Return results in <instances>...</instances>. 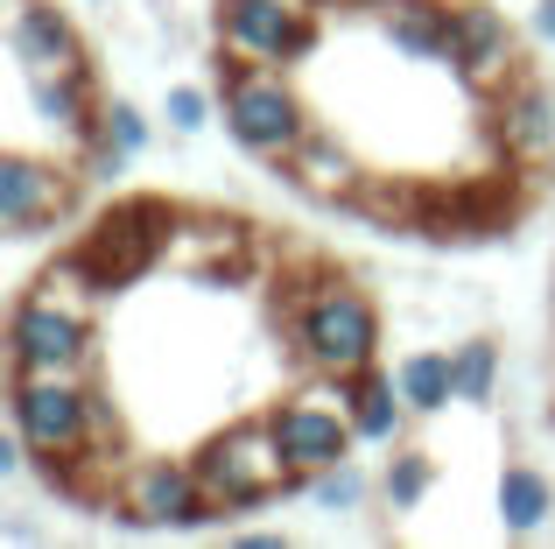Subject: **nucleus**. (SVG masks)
<instances>
[{"label": "nucleus", "mask_w": 555, "mask_h": 549, "mask_svg": "<svg viewBox=\"0 0 555 549\" xmlns=\"http://www.w3.org/2000/svg\"><path fill=\"white\" fill-rule=\"evenodd\" d=\"M78 282H92V268L70 261L42 274L36 296H22L8 310V373H85L92 367V317L70 296Z\"/></svg>", "instance_id": "nucleus-1"}, {"label": "nucleus", "mask_w": 555, "mask_h": 549, "mask_svg": "<svg viewBox=\"0 0 555 549\" xmlns=\"http://www.w3.org/2000/svg\"><path fill=\"white\" fill-rule=\"evenodd\" d=\"M8 423L28 437L36 465L99 458V387H85L78 373H8Z\"/></svg>", "instance_id": "nucleus-2"}, {"label": "nucleus", "mask_w": 555, "mask_h": 549, "mask_svg": "<svg viewBox=\"0 0 555 549\" xmlns=\"http://www.w3.org/2000/svg\"><path fill=\"white\" fill-rule=\"evenodd\" d=\"M288 339H296L302 367L345 381V373H359V367L379 359V310L345 282H317L310 296L296 303V317H288Z\"/></svg>", "instance_id": "nucleus-3"}, {"label": "nucleus", "mask_w": 555, "mask_h": 549, "mask_svg": "<svg viewBox=\"0 0 555 549\" xmlns=\"http://www.w3.org/2000/svg\"><path fill=\"white\" fill-rule=\"evenodd\" d=\"M197 472H204V486H211V500H218L225 514L268 508V500H282L288 486H296V465L282 458L268 416H254V423H225V430H218V437L197 451Z\"/></svg>", "instance_id": "nucleus-4"}, {"label": "nucleus", "mask_w": 555, "mask_h": 549, "mask_svg": "<svg viewBox=\"0 0 555 549\" xmlns=\"http://www.w3.org/2000/svg\"><path fill=\"white\" fill-rule=\"evenodd\" d=\"M225 135L260 163H288L310 141V113L282 78V64H240L225 78Z\"/></svg>", "instance_id": "nucleus-5"}, {"label": "nucleus", "mask_w": 555, "mask_h": 549, "mask_svg": "<svg viewBox=\"0 0 555 549\" xmlns=\"http://www.w3.org/2000/svg\"><path fill=\"white\" fill-rule=\"evenodd\" d=\"M218 514L225 508L211 500L197 458L190 465H177V458H141L120 480V522H134V528H204Z\"/></svg>", "instance_id": "nucleus-6"}, {"label": "nucleus", "mask_w": 555, "mask_h": 549, "mask_svg": "<svg viewBox=\"0 0 555 549\" xmlns=\"http://www.w3.org/2000/svg\"><path fill=\"white\" fill-rule=\"evenodd\" d=\"M218 42L240 64H302L317 50V8H302V0H218Z\"/></svg>", "instance_id": "nucleus-7"}, {"label": "nucleus", "mask_w": 555, "mask_h": 549, "mask_svg": "<svg viewBox=\"0 0 555 549\" xmlns=\"http://www.w3.org/2000/svg\"><path fill=\"white\" fill-rule=\"evenodd\" d=\"M268 430H274V444H282V458L296 465V480H317L324 465H345L352 444H359V430H352V416H345L338 387H331V395H288V401H274Z\"/></svg>", "instance_id": "nucleus-8"}, {"label": "nucleus", "mask_w": 555, "mask_h": 549, "mask_svg": "<svg viewBox=\"0 0 555 549\" xmlns=\"http://www.w3.org/2000/svg\"><path fill=\"white\" fill-rule=\"evenodd\" d=\"M70 212V177L56 163H36V155L14 149L0 163V226L14 240H36L42 226H56Z\"/></svg>", "instance_id": "nucleus-9"}, {"label": "nucleus", "mask_w": 555, "mask_h": 549, "mask_svg": "<svg viewBox=\"0 0 555 549\" xmlns=\"http://www.w3.org/2000/svg\"><path fill=\"white\" fill-rule=\"evenodd\" d=\"M163 233H169V212L163 205H120L92 233V247L78 254V261L92 268V289H113V282H127V274H141V268L155 261V247H163Z\"/></svg>", "instance_id": "nucleus-10"}, {"label": "nucleus", "mask_w": 555, "mask_h": 549, "mask_svg": "<svg viewBox=\"0 0 555 549\" xmlns=\"http://www.w3.org/2000/svg\"><path fill=\"white\" fill-rule=\"evenodd\" d=\"M450 64H457L464 85H478V92H492V85H514V28H506V14L492 8V0H457V36H450Z\"/></svg>", "instance_id": "nucleus-11"}, {"label": "nucleus", "mask_w": 555, "mask_h": 549, "mask_svg": "<svg viewBox=\"0 0 555 549\" xmlns=\"http://www.w3.org/2000/svg\"><path fill=\"white\" fill-rule=\"evenodd\" d=\"M8 56L22 64V78H50V71H92L85 64L78 28L42 0H8Z\"/></svg>", "instance_id": "nucleus-12"}, {"label": "nucleus", "mask_w": 555, "mask_h": 549, "mask_svg": "<svg viewBox=\"0 0 555 549\" xmlns=\"http://www.w3.org/2000/svg\"><path fill=\"white\" fill-rule=\"evenodd\" d=\"M28 85V106H36V120L50 127V135H64V141H92V127H99V106L106 99H92V71H50V78H22Z\"/></svg>", "instance_id": "nucleus-13"}, {"label": "nucleus", "mask_w": 555, "mask_h": 549, "mask_svg": "<svg viewBox=\"0 0 555 549\" xmlns=\"http://www.w3.org/2000/svg\"><path fill=\"white\" fill-rule=\"evenodd\" d=\"M338 401H345V416H352L359 444H393V437H401V423L415 416V409H408V395H401V381H393V373H379V367L345 373V381H338Z\"/></svg>", "instance_id": "nucleus-14"}, {"label": "nucleus", "mask_w": 555, "mask_h": 549, "mask_svg": "<svg viewBox=\"0 0 555 549\" xmlns=\"http://www.w3.org/2000/svg\"><path fill=\"white\" fill-rule=\"evenodd\" d=\"M450 36H457V8L443 0H387V42L415 64H450Z\"/></svg>", "instance_id": "nucleus-15"}, {"label": "nucleus", "mask_w": 555, "mask_h": 549, "mask_svg": "<svg viewBox=\"0 0 555 549\" xmlns=\"http://www.w3.org/2000/svg\"><path fill=\"white\" fill-rule=\"evenodd\" d=\"M500 135H506V149H514V155H548L555 149V92H548L542 78L506 85V99H500Z\"/></svg>", "instance_id": "nucleus-16"}, {"label": "nucleus", "mask_w": 555, "mask_h": 549, "mask_svg": "<svg viewBox=\"0 0 555 549\" xmlns=\"http://www.w3.org/2000/svg\"><path fill=\"white\" fill-rule=\"evenodd\" d=\"M141 149H149V120H141V106L106 99V106H99L92 141H85V169H92V177H120V169L134 163Z\"/></svg>", "instance_id": "nucleus-17"}, {"label": "nucleus", "mask_w": 555, "mask_h": 549, "mask_svg": "<svg viewBox=\"0 0 555 549\" xmlns=\"http://www.w3.org/2000/svg\"><path fill=\"white\" fill-rule=\"evenodd\" d=\"M492 500H500V528L506 536H542L548 514H555V480L534 472V465H506Z\"/></svg>", "instance_id": "nucleus-18"}, {"label": "nucleus", "mask_w": 555, "mask_h": 549, "mask_svg": "<svg viewBox=\"0 0 555 549\" xmlns=\"http://www.w3.org/2000/svg\"><path fill=\"white\" fill-rule=\"evenodd\" d=\"M288 169H296V183H302V191H317V197H345V191H359V163L324 135V127H310V141L288 155Z\"/></svg>", "instance_id": "nucleus-19"}, {"label": "nucleus", "mask_w": 555, "mask_h": 549, "mask_svg": "<svg viewBox=\"0 0 555 549\" xmlns=\"http://www.w3.org/2000/svg\"><path fill=\"white\" fill-rule=\"evenodd\" d=\"M393 381H401L408 409L415 416H436L457 401V353H408L401 367H393Z\"/></svg>", "instance_id": "nucleus-20"}, {"label": "nucleus", "mask_w": 555, "mask_h": 549, "mask_svg": "<svg viewBox=\"0 0 555 549\" xmlns=\"http://www.w3.org/2000/svg\"><path fill=\"white\" fill-rule=\"evenodd\" d=\"M492 395H500V345L492 339H464L457 345V401L486 409Z\"/></svg>", "instance_id": "nucleus-21"}, {"label": "nucleus", "mask_w": 555, "mask_h": 549, "mask_svg": "<svg viewBox=\"0 0 555 549\" xmlns=\"http://www.w3.org/2000/svg\"><path fill=\"white\" fill-rule=\"evenodd\" d=\"M366 494H373V480L352 465V458H345V465H324V472L310 480V500H317L324 514H359V508H366Z\"/></svg>", "instance_id": "nucleus-22"}, {"label": "nucleus", "mask_w": 555, "mask_h": 549, "mask_svg": "<svg viewBox=\"0 0 555 549\" xmlns=\"http://www.w3.org/2000/svg\"><path fill=\"white\" fill-rule=\"evenodd\" d=\"M429 458L422 451H393V465H387V480H379V494H387V508L393 514H408V508H422V494H429Z\"/></svg>", "instance_id": "nucleus-23"}, {"label": "nucleus", "mask_w": 555, "mask_h": 549, "mask_svg": "<svg viewBox=\"0 0 555 549\" xmlns=\"http://www.w3.org/2000/svg\"><path fill=\"white\" fill-rule=\"evenodd\" d=\"M163 120L177 127V135H197V127L211 120V92H204V85H169V99H163Z\"/></svg>", "instance_id": "nucleus-24"}, {"label": "nucleus", "mask_w": 555, "mask_h": 549, "mask_svg": "<svg viewBox=\"0 0 555 549\" xmlns=\"http://www.w3.org/2000/svg\"><path fill=\"white\" fill-rule=\"evenodd\" d=\"M534 36L555 42V0H534Z\"/></svg>", "instance_id": "nucleus-25"}, {"label": "nucleus", "mask_w": 555, "mask_h": 549, "mask_svg": "<svg viewBox=\"0 0 555 549\" xmlns=\"http://www.w3.org/2000/svg\"><path fill=\"white\" fill-rule=\"evenodd\" d=\"M232 542H240V549H282L288 536H274V528H254V536H232Z\"/></svg>", "instance_id": "nucleus-26"}, {"label": "nucleus", "mask_w": 555, "mask_h": 549, "mask_svg": "<svg viewBox=\"0 0 555 549\" xmlns=\"http://www.w3.org/2000/svg\"><path fill=\"white\" fill-rule=\"evenodd\" d=\"M548 430H555V409H548Z\"/></svg>", "instance_id": "nucleus-27"}, {"label": "nucleus", "mask_w": 555, "mask_h": 549, "mask_svg": "<svg viewBox=\"0 0 555 549\" xmlns=\"http://www.w3.org/2000/svg\"><path fill=\"white\" fill-rule=\"evenodd\" d=\"M99 8H106V0H99Z\"/></svg>", "instance_id": "nucleus-28"}]
</instances>
